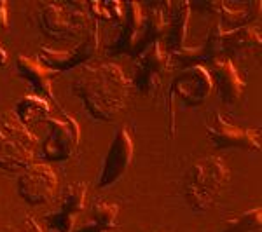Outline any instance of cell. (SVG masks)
Segmentation results:
<instances>
[{
  "label": "cell",
  "mask_w": 262,
  "mask_h": 232,
  "mask_svg": "<svg viewBox=\"0 0 262 232\" xmlns=\"http://www.w3.org/2000/svg\"><path fill=\"white\" fill-rule=\"evenodd\" d=\"M129 87V81L119 65L98 61L88 65L77 75L72 92L82 101L95 121L112 122L128 105Z\"/></svg>",
  "instance_id": "6da1fadb"
},
{
  "label": "cell",
  "mask_w": 262,
  "mask_h": 232,
  "mask_svg": "<svg viewBox=\"0 0 262 232\" xmlns=\"http://www.w3.org/2000/svg\"><path fill=\"white\" fill-rule=\"evenodd\" d=\"M231 180L224 159L206 155L194 161L184 176V197L196 213H205L217 202Z\"/></svg>",
  "instance_id": "7a4b0ae2"
},
{
  "label": "cell",
  "mask_w": 262,
  "mask_h": 232,
  "mask_svg": "<svg viewBox=\"0 0 262 232\" xmlns=\"http://www.w3.org/2000/svg\"><path fill=\"white\" fill-rule=\"evenodd\" d=\"M39 138L14 112H0V171L21 173L33 163Z\"/></svg>",
  "instance_id": "3957f363"
},
{
  "label": "cell",
  "mask_w": 262,
  "mask_h": 232,
  "mask_svg": "<svg viewBox=\"0 0 262 232\" xmlns=\"http://www.w3.org/2000/svg\"><path fill=\"white\" fill-rule=\"evenodd\" d=\"M40 28L54 40L69 42L82 39L91 30L95 19H91L84 2H48L39 14Z\"/></svg>",
  "instance_id": "277c9868"
},
{
  "label": "cell",
  "mask_w": 262,
  "mask_h": 232,
  "mask_svg": "<svg viewBox=\"0 0 262 232\" xmlns=\"http://www.w3.org/2000/svg\"><path fill=\"white\" fill-rule=\"evenodd\" d=\"M213 91V82L206 66H189L180 70L171 79L170 89H168V110L173 113V105L180 100L185 107H200L208 100Z\"/></svg>",
  "instance_id": "5b68a950"
},
{
  "label": "cell",
  "mask_w": 262,
  "mask_h": 232,
  "mask_svg": "<svg viewBox=\"0 0 262 232\" xmlns=\"http://www.w3.org/2000/svg\"><path fill=\"white\" fill-rule=\"evenodd\" d=\"M48 122L49 134L42 145V155L48 161H69L81 145V126L67 112H61L58 117L51 115Z\"/></svg>",
  "instance_id": "8992f818"
},
{
  "label": "cell",
  "mask_w": 262,
  "mask_h": 232,
  "mask_svg": "<svg viewBox=\"0 0 262 232\" xmlns=\"http://www.w3.org/2000/svg\"><path fill=\"white\" fill-rule=\"evenodd\" d=\"M143 39H145V11L138 2L124 4V14L119 21V32L107 48L111 56L138 58L143 53Z\"/></svg>",
  "instance_id": "52a82bcc"
},
{
  "label": "cell",
  "mask_w": 262,
  "mask_h": 232,
  "mask_svg": "<svg viewBox=\"0 0 262 232\" xmlns=\"http://www.w3.org/2000/svg\"><path fill=\"white\" fill-rule=\"evenodd\" d=\"M100 49V33H98V23H93L91 30L75 44V48L70 49H53V48H40L39 60L44 63L48 68L54 72H67L79 65H84L95 58V54Z\"/></svg>",
  "instance_id": "ba28073f"
},
{
  "label": "cell",
  "mask_w": 262,
  "mask_h": 232,
  "mask_svg": "<svg viewBox=\"0 0 262 232\" xmlns=\"http://www.w3.org/2000/svg\"><path fill=\"white\" fill-rule=\"evenodd\" d=\"M171 65V56L163 48L161 40L154 42L137 58L133 72V84L142 95L152 96L161 89L163 79Z\"/></svg>",
  "instance_id": "9c48e42d"
},
{
  "label": "cell",
  "mask_w": 262,
  "mask_h": 232,
  "mask_svg": "<svg viewBox=\"0 0 262 232\" xmlns=\"http://www.w3.org/2000/svg\"><path fill=\"white\" fill-rule=\"evenodd\" d=\"M206 134L215 149H243L260 152V129L242 128L215 112L212 121L206 124Z\"/></svg>",
  "instance_id": "30bf717a"
},
{
  "label": "cell",
  "mask_w": 262,
  "mask_h": 232,
  "mask_svg": "<svg viewBox=\"0 0 262 232\" xmlns=\"http://www.w3.org/2000/svg\"><path fill=\"white\" fill-rule=\"evenodd\" d=\"M135 145L133 136H131L129 129L126 126H121L114 134V140L107 150V155L101 164V170L96 180V187L98 189H108L114 183H117L126 171L129 170L131 163H133Z\"/></svg>",
  "instance_id": "8fae6325"
},
{
  "label": "cell",
  "mask_w": 262,
  "mask_h": 232,
  "mask_svg": "<svg viewBox=\"0 0 262 232\" xmlns=\"http://www.w3.org/2000/svg\"><path fill=\"white\" fill-rule=\"evenodd\" d=\"M58 191V175L49 164L32 163L21 171L18 180V194L30 206L46 204Z\"/></svg>",
  "instance_id": "7c38bea8"
},
{
  "label": "cell",
  "mask_w": 262,
  "mask_h": 232,
  "mask_svg": "<svg viewBox=\"0 0 262 232\" xmlns=\"http://www.w3.org/2000/svg\"><path fill=\"white\" fill-rule=\"evenodd\" d=\"M88 185L84 182L69 183L61 192V201L58 204L56 212L48 213L44 222L49 229L56 232H74L77 217L82 213L86 206Z\"/></svg>",
  "instance_id": "4fadbf2b"
},
{
  "label": "cell",
  "mask_w": 262,
  "mask_h": 232,
  "mask_svg": "<svg viewBox=\"0 0 262 232\" xmlns=\"http://www.w3.org/2000/svg\"><path fill=\"white\" fill-rule=\"evenodd\" d=\"M210 68V77L212 82L217 86V92L221 96L222 103L226 105H236L242 100L245 92V81L239 77L232 60L227 58H217L212 63Z\"/></svg>",
  "instance_id": "5bb4252c"
},
{
  "label": "cell",
  "mask_w": 262,
  "mask_h": 232,
  "mask_svg": "<svg viewBox=\"0 0 262 232\" xmlns=\"http://www.w3.org/2000/svg\"><path fill=\"white\" fill-rule=\"evenodd\" d=\"M189 18H191V4L189 2H166V28H164L161 44L170 54L184 48Z\"/></svg>",
  "instance_id": "9a60e30c"
},
{
  "label": "cell",
  "mask_w": 262,
  "mask_h": 232,
  "mask_svg": "<svg viewBox=\"0 0 262 232\" xmlns=\"http://www.w3.org/2000/svg\"><path fill=\"white\" fill-rule=\"evenodd\" d=\"M16 68H18L19 77L28 82V86L37 92V96L54 101L53 77L58 72L48 68V66H46L44 63H40L37 58L25 56V54H19L18 56V60H16Z\"/></svg>",
  "instance_id": "2e32d148"
},
{
  "label": "cell",
  "mask_w": 262,
  "mask_h": 232,
  "mask_svg": "<svg viewBox=\"0 0 262 232\" xmlns=\"http://www.w3.org/2000/svg\"><path fill=\"white\" fill-rule=\"evenodd\" d=\"M208 7L217 12V19L222 30L227 32L252 25L260 16L262 4L259 0L255 2H213L208 4Z\"/></svg>",
  "instance_id": "e0dca14e"
},
{
  "label": "cell",
  "mask_w": 262,
  "mask_h": 232,
  "mask_svg": "<svg viewBox=\"0 0 262 232\" xmlns=\"http://www.w3.org/2000/svg\"><path fill=\"white\" fill-rule=\"evenodd\" d=\"M262 44L260 30L253 25L222 32V56L231 60L232 56H243L259 49Z\"/></svg>",
  "instance_id": "ac0fdd59"
},
{
  "label": "cell",
  "mask_w": 262,
  "mask_h": 232,
  "mask_svg": "<svg viewBox=\"0 0 262 232\" xmlns=\"http://www.w3.org/2000/svg\"><path fill=\"white\" fill-rule=\"evenodd\" d=\"M119 206L116 202L98 199L93 202L88 220L75 232H112L117 229Z\"/></svg>",
  "instance_id": "d6986e66"
},
{
  "label": "cell",
  "mask_w": 262,
  "mask_h": 232,
  "mask_svg": "<svg viewBox=\"0 0 262 232\" xmlns=\"http://www.w3.org/2000/svg\"><path fill=\"white\" fill-rule=\"evenodd\" d=\"M14 115L27 128H30V126H35L39 122H46L53 113H51L49 101L46 98H40L37 95H27L16 103Z\"/></svg>",
  "instance_id": "ffe728a7"
},
{
  "label": "cell",
  "mask_w": 262,
  "mask_h": 232,
  "mask_svg": "<svg viewBox=\"0 0 262 232\" xmlns=\"http://www.w3.org/2000/svg\"><path fill=\"white\" fill-rule=\"evenodd\" d=\"M86 6L91 19H95L96 23L100 21L119 23L124 14V4H121L119 0H95V2H88Z\"/></svg>",
  "instance_id": "44dd1931"
},
{
  "label": "cell",
  "mask_w": 262,
  "mask_h": 232,
  "mask_svg": "<svg viewBox=\"0 0 262 232\" xmlns=\"http://www.w3.org/2000/svg\"><path fill=\"white\" fill-rule=\"evenodd\" d=\"M262 230V212L260 208H252L236 215L234 218L226 222V229L222 232H260Z\"/></svg>",
  "instance_id": "7402d4cb"
},
{
  "label": "cell",
  "mask_w": 262,
  "mask_h": 232,
  "mask_svg": "<svg viewBox=\"0 0 262 232\" xmlns=\"http://www.w3.org/2000/svg\"><path fill=\"white\" fill-rule=\"evenodd\" d=\"M9 28V14H7V2L0 0V30Z\"/></svg>",
  "instance_id": "603a6c76"
},
{
  "label": "cell",
  "mask_w": 262,
  "mask_h": 232,
  "mask_svg": "<svg viewBox=\"0 0 262 232\" xmlns=\"http://www.w3.org/2000/svg\"><path fill=\"white\" fill-rule=\"evenodd\" d=\"M19 232H44L42 230V227L37 223V220L33 217H28L27 220H25V225L23 229H21Z\"/></svg>",
  "instance_id": "cb8c5ba5"
},
{
  "label": "cell",
  "mask_w": 262,
  "mask_h": 232,
  "mask_svg": "<svg viewBox=\"0 0 262 232\" xmlns=\"http://www.w3.org/2000/svg\"><path fill=\"white\" fill-rule=\"evenodd\" d=\"M6 63H7V51L4 49L2 45H0V68H2Z\"/></svg>",
  "instance_id": "d4e9b609"
}]
</instances>
